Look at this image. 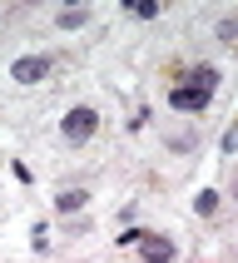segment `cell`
Returning <instances> with one entry per match:
<instances>
[{"instance_id":"9c48e42d","label":"cell","mask_w":238,"mask_h":263,"mask_svg":"<svg viewBox=\"0 0 238 263\" xmlns=\"http://www.w3.org/2000/svg\"><path fill=\"white\" fill-rule=\"evenodd\" d=\"M134 15H139V20H154V15H159V5H154V0H139V5H134Z\"/></svg>"},{"instance_id":"3957f363","label":"cell","mask_w":238,"mask_h":263,"mask_svg":"<svg viewBox=\"0 0 238 263\" xmlns=\"http://www.w3.org/2000/svg\"><path fill=\"white\" fill-rule=\"evenodd\" d=\"M45 74H50V60L45 55H20L10 65V80H20V85H40Z\"/></svg>"},{"instance_id":"7a4b0ae2","label":"cell","mask_w":238,"mask_h":263,"mask_svg":"<svg viewBox=\"0 0 238 263\" xmlns=\"http://www.w3.org/2000/svg\"><path fill=\"white\" fill-rule=\"evenodd\" d=\"M208 100H213V95L199 89V85H174V89H169V104H174L179 115H204Z\"/></svg>"},{"instance_id":"5b68a950","label":"cell","mask_w":238,"mask_h":263,"mask_svg":"<svg viewBox=\"0 0 238 263\" xmlns=\"http://www.w3.org/2000/svg\"><path fill=\"white\" fill-rule=\"evenodd\" d=\"M85 199H89L85 189H65V194L55 199V209H60V214H74V209H85Z\"/></svg>"},{"instance_id":"ba28073f","label":"cell","mask_w":238,"mask_h":263,"mask_svg":"<svg viewBox=\"0 0 238 263\" xmlns=\"http://www.w3.org/2000/svg\"><path fill=\"white\" fill-rule=\"evenodd\" d=\"M213 209H219V194L204 189V194H199V214H213Z\"/></svg>"},{"instance_id":"277c9868","label":"cell","mask_w":238,"mask_h":263,"mask_svg":"<svg viewBox=\"0 0 238 263\" xmlns=\"http://www.w3.org/2000/svg\"><path fill=\"white\" fill-rule=\"evenodd\" d=\"M144 263H174V238L149 234V238H144Z\"/></svg>"},{"instance_id":"6da1fadb","label":"cell","mask_w":238,"mask_h":263,"mask_svg":"<svg viewBox=\"0 0 238 263\" xmlns=\"http://www.w3.org/2000/svg\"><path fill=\"white\" fill-rule=\"evenodd\" d=\"M94 129H100V115H94L89 104H74L70 115L60 119V134H65L70 144H85V139H94Z\"/></svg>"},{"instance_id":"8992f818","label":"cell","mask_w":238,"mask_h":263,"mask_svg":"<svg viewBox=\"0 0 238 263\" xmlns=\"http://www.w3.org/2000/svg\"><path fill=\"white\" fill-rule=\"evenodd\" d=\"M193 80H199V89H208V95H213V85H219V70H213V65H204Z\"/></svg>"},{"instance_id":"7c38bea8","label":"cell","mask_w":238,"mask_h":263,"mask_svg":"<svg viewBox=\"0 0 238 263\" xmlns=\"http://www.w3.org/2000/svg\"><path fill=\"white\" fill-rule=\"evenodd\" d=\"M219 35H223V40H233V45H238V20H223V25H219Z\"/></svg>"},{"instance_id":"52a82bcc","label":"cell","mask_w":238,"mask_h":263,"mask_svg":"<svg viewBox=\"0 0 238 263\" xmlns=\"http://www.w3.org/2000/svg\"><path fill=\"white\" fill-rule=\"evenodd\" d=\"M74 25H85V10H60V30H74Z\"/></svg>"},{"instance_id":"8fae6325","label":"cell","mask_w":238,"mask_h":263,"mask_svg":"<svg viewBox=\"0 0 238 263\" xmlns=\"http://www.w3.org/2000/svg\"><path fill=\"white\" fill-rule=\"evenodd\" d=\"M223 154H238V124H233L228 134H223Z\"/></svg>"},{"instance_id":"30bf717a","label":"cell","mask_w":238,"mask_h":263,"mask_svg":"<svg viewBox=\"0 0 238 263\" xmlns=\"http://www.w3.org/2000/svg\"><path fill=\"white\" fill-rule=\"evenodd\" d=\"M144 238H149L144 229H129V234H119V243H129V249H134V243H144Z\"/></svg>"}]
</instances>
